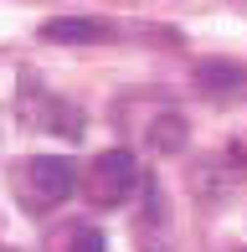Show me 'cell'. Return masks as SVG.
Wrapping results in <instances>:
<instances>
[{"label": "cell", "instance_id": "obj_1", "mask_svg": "<svg viewBox=\"0 0 247 252\" xmlns=\"http://www.w3.org/2000/svg\"><path fill=\"white\" fill-rule=\"evenodd\" d=\"M134 186H139V159H134L129 150H103V155L93 159V175H88L93 201L119 206V201H129Z\"/></svg>", "mask_w": 247, "mask_h": 252}, {"label": "cell", "instance_id": "obj_4", "mask_svg": "<svg viewBox=\"0 0 247 252\" xmlns=\"http://www.w3.org/2000/svg\"><path fill=\"white\" fill-rule=\"evenodd\" d=\"M47 41H62V47H88V41H108V26L103 21H88V16H57L41 26Z\"/></svg>", "mask_w": 247, "mask_h": 252}, {"label": "cell", "instance_id": "obj_6", "mask_svg": "<svg viewBox=\"0 0 247 252\" xmlns=\"http://www.w3.org/2000/svg\"><path fill=\"white\" fill-rule=\"evenodd\" d=\"M67 252H108V242H103V232H98V226H77L72 242H67Z\"/></svg>", "mask_w": 247, "mask_h": 252}, {"label": "cell", "instance_id": "obj_2", "mask_svg": "<svg viewBox=\"0 0 247 252\" xmlns=\"http://www.w3.org/2000/svg\"><path fill=\"white\" fill-rule=\"evenodd\" d=\"M26 180H31V190H36L47 206H57V201H67L72 196V186H77V170L67 165L62 155H36L26 165Z\"/></svg>", "mask_w": 247, "mask_h": 252}, {"label": "cell", "instance_id": "obj_5", "mask_svg": "<svg viewBox=\"0 0 247 252\" xmlns=\"http://www.w3.org/2000/svg\"><path fill=\"white\" fill-rule=\"evenodd\" d=\"M185 139H190V129H185L181 113H160V119L150 124V150L154 155H181Z\"/></svg>", "mask_w": 247, "mask_h": 252}, {"label": "cell", "instance_id": "obj_3", "mask_svg": "<svg viewBox=\"0 0 247 252\" xmlns=\"http://www.w3.org/2000/svg\"><path fill=\"white\" fill-rule=\"evenodd\" d=\"M196 88L211 98H242L247 93V67L237 62H201L196 67Z\"/></svg>", "mask_w": 247, "mask_h": 252}]
</instances>
